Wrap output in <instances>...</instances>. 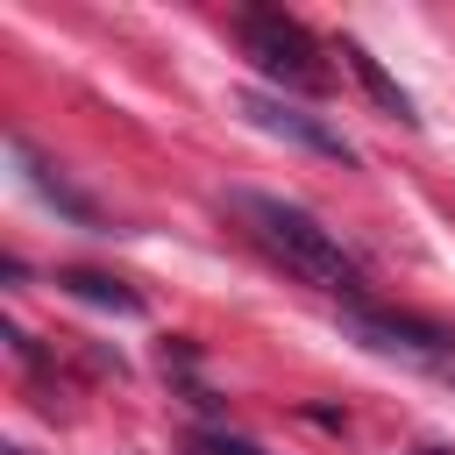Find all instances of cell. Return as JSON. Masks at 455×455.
I'll return each instance as SVG.
<instances>
[{
	"label": "cell",
	"instance_id": "obj_9",
	"mask_svg": "<svg viewBox=\"0 0 455 455\" xmlns=\"http://www.w3.org/2000/svg\"><path fill=\"white\" fill-rule=\"evenodd\" d=\"M412 455H448V448H412Z\"/></svg>",
	"mask_w": 455,
	"mask_h": 455
},
{
	"label": "cell",
	"instance_id": "obj_8",
	"mask_svg": "<svg viewBox=\"0 0 455 455\" xmlns=\"http://www.w3.org/2000/svg\"><path fill=\"white\" fill-rule=\"evenodd\" d=\"M192 455H263V448L242 441V434H228V427H213V434H192Z\"/></svg>",
	"mask_w": 455,
	"mask_h": 455
},
{
	"label": "cell",
	"instance_id": "obj_2",
	"mask_svg": "<svg viewBox=\"0 0 455 455\" xmlns=\"http://www.w3.org/2000/svg\"><path fill=\"white\" fill-rule=\"evenodd\" d=\"M235 36H242L249 64H256L263 78H277L284 92H327L334 71H327L320 43L306 36V21L277 14V7H249V14H235Z\"/></svg>",
	"mask_w": 455,
	"mask_h": 455
},
{
	"label": "cell",
	"instance_id": "obj_7",
	"mask_svg": "<svg viewBox=\"0 0 455 455\" xmlns=\"http://www.w3.org/2000/svg\"><path fill=\"white\" fill-rule=\"evenodd\" d=\"M57 284H64L71 299H85V306L121 313V320H135V313H142V291H128L121 277H100V270H57Z\"/></svg>",
	"mask_w": 455,
	"mask_h": 455
},
{
	"label": "cell",
	"instance_id": "obj_6",
	"mask_svg": "<svg viewBox=\"0 0 455 455\" xmlns=\"http://www.w3.org/2000/svg\"><path fill=\"white\" fill-rule=\"evenodd\" d=\"M341 64H348V71L363 78V92H370V100H377V107H384L391 121L419 128V107H412V92H405V85H398V78H391V71H384V64H377V57H370L363 43H355V36H341Z\"/></svg>",
	"mask_w": 455,
	"mask_h": 455
},
{
	"label": "cell",
	"instance_id": "obj_5",
	"mask_svg": "<svg viewBox=\"0 0 455 455\" xmlns=\"http://www.w3.org/2000/svg\"><path fill=\"white\" fill-rule=\"evenodd\" d=\"M7 156L21 164V178H28V185H36V192H43V199H50L57 213H64V220H78V228H92V235H107V228H100V206H92V199H85V192H78V185H71V178L57 171V164H43V156H36V149H28L21 135L7 142Z\"/></svg>",
	"mask_w": 455,
	"mask_h": 455
},
{
	"label": "cell",
	"instance_id": "obj_4",
	"mask_svg": "<svg viewBox=\"0 0 455 455\" xmlns=\"http://www.w3.org/2000/svg\"><path fill=\"white\" fill-rule=\"evenodd\" d=\"M242 114H249L263 135H277V142H299V149H313V156H327V164H355L348 135L327 128L320 114H306V107L284 100V92H242Z\"/></svg>",
	"mask_w": 455,
	"mask_h": 455
},
{
	"label": "cell",
	"instance_id": "obj_3",
	"mask_svg": "<svg viewBox=\"0 0 455 455\" xmlns=\"http://www.w3.org/2000/svg\"><path fill=\"white\" fill-rule=\"evenodd\" d=\"M341 327L377 348V355H405V363H427L441 377H455V334H441L434 320H412V313H377V306H341Z\"/></svg>",
	"mask_w": 455,
	"mask_h": 455
},
{
	"label": "cell",
	"instance_id": "obj_1",
	"mask_svg": "<svg viewBox=\"0 0 455 455\" xmlns=\"http://www.w3.org/2000/svg\"><path fill=\"white\" fill-rule=\"evenodd\" d=\"M228 206H235V220H242L291 277H306L313 291H327V299H341V306H363V270H355V256H348L341 235L320 228L306 206H291V199H277V192H228Z\"/></svg>",
	"mask_w": 455,
	"mask_h": 455
}]
</instances>
